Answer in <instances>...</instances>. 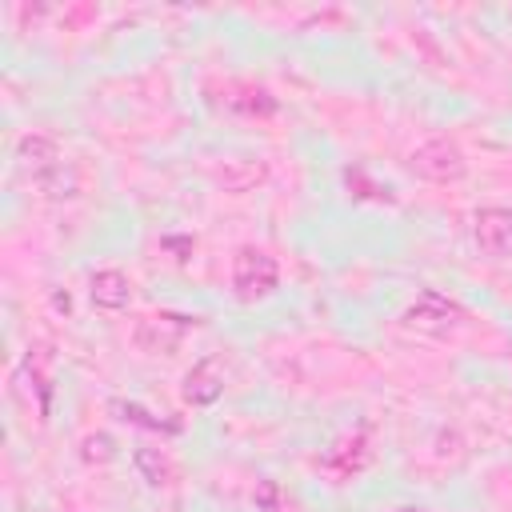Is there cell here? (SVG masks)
Listing matches in <instances>:
<instances>
[{
  "label": "cell",
  "instance_id": "obj_1",
  "mask_svg": "<svg viewBox=\"0 0 512 512\" xmlns=\"http://www.w3.org/2000/svg\"><path fill=\"white\" fill-rule=\"evenodd\" d=\"M280 284V264L264 252V248H240L232 256V292L244 304H256L264 296H272Z\"/></svg>",
  "mask_w": 512,
  "mask_h": 512
},
{
  "label": "cell",
  "instance_id": "obj_2",
  "mask_svg": "<svg viewBox=\"0 0 512 512\" xmlns=\"http://www.w3.org/2000/svg\"><path fill=\"white\" fill-rule=\"evenodd\" d=\"M408 168H412L416 176L432 180V184H452V180H460V176L468 172V160H464V152L456 148V140L432 136V140H424L420 148H412Z\"/></svg>",
  "mask_w": 512,
  "mask_h": 512
},
{
  "label": "cell",
  "instance_id": "obj_3",
  "mask_svg": "<svg viewBox=\"0 0 512 512\" xmlns=\"http://www.w3.org/2000/svg\"><path fill=\"white\" fill-rule=\"evenodd\" d=\"M196 324H200V316L152 312V316H144V320L132 328V340H136V348L148 352V356H172V352L184 344L188 328H196Z\"/></svg>",
  "mask_w": 512,
  "mask_h": 512
},
{
  "label": "cell",
  "instance_id": "obj_4",
  "mask_svg": "<svg viewBox=\"0 0 512 512\" xmlns=\"http://www.w3.org/2000/svg\"><path fill=\"white\" fill-rule=\"evenodd\" d=\"M404 324L416 328V332H428V336H440L456 324H464V308L444 296L440 288H424L408 308H404Z\"/></svg>",
  "mask_w": 512,
  "mask_h": 512
},
{
  "label": "cell",
  "instance_id": "obj_5",
  "mask_svg": "<svg viewBox=\"0 0 512 512\" xmlns=\"http://www.w3.org/2000/svg\"><path fill=\"white\" fill-rule=\"evenodd\" d=\"M472 236H476V248L492 260H508L512 256V208H500V204H488L472 216Z\"/></svg>",
  "mask_w": 512,
  "mask_h": 512
},
{
  "label": "cell",
  "instance_id": "obj_6",
  "mask_svg": "<svg viewBox=\"0 0 512 512\" xmlns=\"http://www.w3.org/2000/svg\"><path fill=\"white\" fill-rule=\"evenodd\" d=\"M180 396L192 404V408H208L224 396V372H220V360L216 356H204L200 364H192V372L184 376V388Z\"/></svg>",
  "mask_w": 512,
  "mask_h": 512
},
{
  "label": "cell",
  "instance_id": "obj_7",
  "mask_svg": "<svg viewBox=\"0 0 512 512\" xmlns=\"http://www.w3.org/2000/svg\"><path fill=\"white\" fill-rule=\"evenodd\" d=\"M88 296H92L96 308L120 312V308H128V300H132V280H128L120 268H100V272H92V280H88Z\"/></svg>",
  "mask_w": 512,
  "mask_h": 512
},
{
  "label": "cell",
  "instance_id": "obj_8",
  "mask_svg": "<svg viewBox=\"0 0 512 512\" xmlns=\"http://www.w3.org/2000/svg\"><path fill=\"white\" fill-rule=\"evenodd\" d=\"M16 160L32 172V180H36V176H44V172H52L56 164H64V160H60L56 140H48V136H40V132H28V136H20V140H16Z\"/></svg>",
  "mask_w": 512,
  "mask_h": 512
},
{
  "label": "cell",
  "instance_id": "obj_9",
  "mask_svg": "<svg viewBox=\"0 0 512 512\" xmlns=\"http://www.w3.org/2000/svg\"><path fill=\"white\" fill-rule=\"evenodd\" d=\"M264 176H268V164H264V160H252V156L224 160V168L216 172V180L224 184V192H248V188H256Z\"/></svg>",
  "mask_w": 512,
  "mask_h": 512
},
{
  "label": "cell",
  "instance_id": "obj_10",
  "mask_svg": "<svg viewBox=\"0 0 512 512\" xmlns=\"http://www.w3.org/2000/svg\"><path fill=\"white\" fill-rule=\"evenodd\" d=\"M132 468H136V476H140L148 488H164V484H172V460H168L160 448H152V444L132 448Z\"/></svg>",
  "mask_w": 512,
  "mask_h": 512
},
{
  "label": "cell",
  "instance_id": "obj_11",
  "mask_svg": "<svg viewBox=\"0 0 512 512\" xmlns=\"http://www.w3.org/2000/svg\"><path fill=\"white\" fill-rule=\"evenodd\" d=\"M364 460H368V448H364V432H356L352 440H340L328 456H324V464L336 472V476H348V472H356V468H364Z\"/></svg>",
  "mask_w": 512,
  "mask_h": 512
},
{
  "label": "cell",
  "instance_id": "obj_12",
  "mask_svg": "<svg viewBox=\"0 0 512 512\" xmlns=\"http://www.w3.org/2000/svg\"><path fill=\"white\" fill-rule=\"evenodd\" d=\"M120 420H128V424H136V428H152V432H180V424L176 420H160L156 412H148L144 404H136V400H112L108 404Z\"/></svg>",
  "mask_w": 512,
  "mask_h": 512
},
{
  "label": "cell",
  "instance_id": "obj_13",
  "mask_svg": "<svg viewBox=\"0 0 512 512\" xmlns=\"http://www.w3.org/2000/svg\"><path fill=\"white\" fill-rule=\"evenodd\" d=\"M44 196H52V200H64V196H76V188H80V180H76V168L72 164H56L52 172H44V176H36L32 180Z\"/></svg>",
  "mask_w": 512,
  "mask_h": 512
},
{
  "label": "cell",
  "instance_id": "obj_14",
  "mask_svg": "<svg viewBox=\"0 0 512 512\" xmlns=\"http://www.w3.org/2000/svg\"><path fill=\"white\" fill-rule=\"evenodd\" d=\"M236 108H244V112H260V116H272L276 112V96H268L264 88H248L240 100H232Z\"/></svg>",
  "mask_w": 512,
  "mask_h": 512
},
{
  "label": "cell",
  "instance_id": "obj_15",
  "mask_svg": "<svg viewBox=\"0 0 512 512\" xmlns=\"http://www.w3.org/2000/svg\"><path fill=\"white\" fill-rule=\"evenodd\" d=\"M88 464H104V460H112L116 456V448H112V436H104V432H96V436H84V452H80Z\"/></svg>",
  "mask_w": 512,
  "mask_h": 512
},
{
  "label": "cell",
  "instance_id": "obj_16",
  "mask_svg": "<svg viewBox=\"0 0 512 512\" xmlns=\"http://www.w3.org/2000/svg\"><path fill=\"white\" fill-rule=\"evenodd\" d=\"M256 504H260L264 512H284V504H280V488H276V480H260V484H256Z\"/></svg>",
  "mask_w": 512,
  "mask_h": 512
},
{
  "label": "cell",
  "instance_id": "obj_17",
  "mask_svg": "<svg viewBox=\"0 0 512 512\" xmlns=\"http://www.w3.org/2000/svg\"><path fill=\"white\" fill-rule=\"evenodd\" d=\"M396 512H424V508H396Z\"/></svg>",
  "mask_w": 512,
  "mask_h": 512
}]
</instances>
